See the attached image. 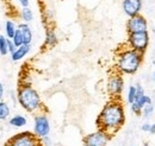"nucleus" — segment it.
I'll return each instance as SVG.
<instances>
[{
  "label": "nucleus",
  "instance_id": "f257e3e1",
  "mask_svg": "<svg viewBox=\"0 0 155 146\" xmlns=\"http://www.w3.org/2000/svg\"><path fill=\"white\" fill-rule=\"evenodd\" d=\"M99 129H103L111 137L125 124V110L120 99H111L107 101L96 119Z\"/></svg>",
  "mask_w": 155,
  "mask_h": 146
},
{
  "label": "nucleus",
  "instance_id": "f03ea898",
  "mask_svg": "<svg viewBox=\"0 0 155 146\" xmlns=\"http://www.w3.org/2000/svg\"><path fill=\"white\" fill-rule=\"evenodd\" d=\"M17 102L25 112L30 114H37L41 112H45L42 97L36 88L32 87L29 82L20 83L17 88Z\"/></svg>",
  "mask_w": 155,
  "mask_h": 146
},
{
  "label": "nucleus",
  "instance_id": "7ed1b4c3",
  "mask_svg": "<svg viewBox=\"0 0 155 146\" xmlns=\"http://www.w3.org/2000/svg\"><path fill=\"white\" fill-rule=\"evenodd\" d=\"M143 55L127 45L117 54L115 70L122 75H135L143 62Z\"/></svg>",
  "mask_w": 155,
  "mask_h": 146
},
{
  "label": "nucleus",
  "instance_id": "20e7f679",
  "mask_svg": "<svg viewBox=\"0 0 155 146\" xmlns=\"http://www.w3.org/2000/svg\"><path fill=\"white\" fill-rule=\"evenodd\" d=\"M124 86L125 83H124V78L122 74L114 70L109 75L107 81H106V90L111 99H120L123 90H124Z\"/></svg>",
  "mask_w": 155,
  "mask_h": 146
},
{
  "label": "nucleus",
  "instance_id": "39448f33",
  "mask_svg": "<svg viewBox=\"0 0 155 146\" xmlns=\"http://www.w3.org/2000/svg\"><path fill=\"white\" fill-rule=\"evenodd\" d=\"M149 42H150V37H149L148 31L128 33L127 45L141 54H144L147 51V49L149 46Z\"/></svg>",
  "mask_w": 155,
  "mask_h": 146
},
{
  "label": "nucleus",
  "instance_id": "423d86ee",
  "mask_svg": "<svg viewBox=\"0 0 155 146\" xmlns=\"http://www.w3.org/2000/svg\"><path fill=\"white\" fill-rule=\"evenodd\" d=\"M51 131V124L49 120V116L45 112H41L34 115V126L32 132L38 137L39 139L48 137Z\"/></svg>",
  "mask_w": 155,
  "mask_h": 146
},
{
  "label": "nucleus",
  "instance_id": "0eeeda50",
  "mask_svg": "<svg viewBox=\"0 0 155 146\" xmlns=\"http://www.w3.org/2000/svg\"><path fill=\"white\" fill-rule=\"evenodd\" d=\"M8 143H11L12 146H43L41 139L30 131H21L19 133H16L8 139Z\"/></svg>",
  "mask_w": 155,
  "mask_h": 146
},
{
  "label": "nucleus",
  "instance_id": "6e6552de",
  "mask_svg": "<svg viewBox=\"0 0 155 146\" xmlns=\"http://www.w3.org/2000/svg\"><path fill=\"white\" fill-rule=\"evenodd\" d=\"M110 139H111L110 134L98 128L97 131L85 135L82 139V143H84V146H107Z\"/></svg>",
  "mask_w": 155,
  "mask_h": 146
},
{
  "label": "nucleus",
  "instance_id": "1a4fd4ad",
  "mask_svg": "<svg viewBox=\"0 0 155 146\" xmlns=\"http://www.w3.org/2000/svg\"><path fill=\"white\" fill-rule=\"evenodd\" d=\"M127 31L128 33L134 32H143L148 31V21L142 14H137L134 17H130L127 21Z\"/></svg>",
  "mask_w": 155,
  "mask_h": 146
},
{
  "label": "nucleus",
  "instance_id": "9d476101",
  "mask_svg": "<svg viewBox=\"0 0 155 146\" xmlns=\"http://www.w3.org/2000/svg\"><path fill=\"white\" fill-rule=\"evenodd\" d=\"M143 0H122V10L127 17L141 14Z\"/></svg>",
  "mask_w": 155,
  "mask_h": 146
},
{
  "label": "nucleus",
  "instance_id": "9b49d317",
  "mask_svg": "<svg viewBox=\"0 0 155 146\" xmlns=\"http://www.w3.org/2000/svg\"><path fill=\"white\" fill-rule=\"evenodd\" d=\"M17 32H18L19 36L21 37L24 44L31 45L32 39H34V32H32V29L30 27V25H29L28 23H20V24H18V26H17Z\"/></svg>",
  "mask_w": 155,
  "mask_h": 146
},
{
  "label": "nucleus",
  "instance_id": "f8f14e48",
  "mask_svg": "<svg viewBox=\"0 0 155 146\" xmlns=\"http://www.w3.org/2000/svg\"><path fill=\"white\" fill-rule=\"evenodd\" d=\"M58 37L54 27L47 26L45 29V38H44V48L47 49H53L58 45Z\"/></svg>",
  "mask_w": 155,
  "mask_h": 146
},
{
  "label": "nucleus",
  "instance_id": "ddd939ff",
  "mask_svg": "<svg viewBox=\"0 0 155 146\" xmlns=\"http://www.w3.org/2000/svg\"><path fill=\"white\" fill-rule=\"evenodd\" d=\"M31 51V45H28V44H23L20 46H17L15 49V51L12 54H10L11 57V61L12 62H19L21 59H24L26 56L30 54Z\"/></svg>",
  "mask_w": 155,
  "mask_h": 146
},
{
  "label": "nucleus",
  "instance_id": "4468645a",
  "mask_svg": "<svg viewBox=\"0 0 155 146\" xmlns=\"http://www.w3.org/2000/svg\"><path fill=\"white\" fill-rule=\"evenodd\" d=\"M7 121H8V125L13 128H23L25 126H28V118L24 114L11 115Z\"/></svg>",
  "mask_w": 155,
  "mask_h": 146
},
{
  "label": "nucleus",
  "instance_id": "2eb2a0df",
  "mask_svg": "<svg viewBox=\"0 0 155 146\" xmlns=\"http://www.w3.org/2000/svg\"><path fill=\"white\" fill-rule=\"evenodd\" d=\"M17 24L15 23V20L12 19H8L5 21V25H4V32H5V36L7 37L8 39H12L16 31H17Z\"/></svg>",
  "mask_w": 155,
  "mask_h": 146
},
{
  "label": "nucleus",
  "instance_id": "dca6fc26",
  "mask_svg": "<svg viewBox=\"0 0 155 146\" xmlns=\"http://www.w3.org/2000/svg\"><path fill=\"white\" fill-rule=\"evenodd\" d=\"M34 11L29 7H21V10L19 11V18L21 19V23H31L34 20Z\"/></svg>",
  "mask_w": 155,
  "mask_h": 146
},
{
  "label": "nucleus",
  "instance_id": "f3484780",
  "mask_svg": "<svg viewBox=\"0 0 155 146\" xmlns=\"http://www.w3.org/2000/svg\"><path fill=\"white\" fill-rule=\"evenodd\" d=\"M10 116H11V107H10V105L6 101L1 100L0 101V121H6V120L10 119Z\"/></svg>",
  "mask_w": 155,
  "mask_h": 146
},
{
  "label": "nucleus",
  "instance_id": "a211bd4d",
  "mask_svg": "<svg viewBox=\"0 0 155 146\" xmlns=\"http://www.w3.org/2000/svg\"><path fill=\"white\" fill-rule=\"evenodd\" d=\"M8 38L5 35H0V55L7 56L10 55L8 52Z\"/></svg>",
  "mask_w": 155,
  "mask_h": 146
},
{
  "label": "nucleus",
  "instance_id": "6ab92c4d",
  "mask_svg": "<svg viewBox=\"0 0 155 146\" xmlns=\"http://www.w3.org/2000/svg\"><path fill=\"white\" fill-rule=\"evenodd\" d=\"M135 97H136V86L131 84L128 87V91H127V101L129 105L134 103L135 102Z\"/></svg>",
  "mask_w": 155,
  "mask_h": 146
},
{
  "label": "nucleus",
  "instance_id": "aec40b11",
  "mask_svg": "<svg viewBox=\"0 0 155 146\" xmlns=\"http://www.w3.org/2000/svg\"><path fill=\"white\" fill-rule=\"evenodd\" d=\"M154 112H155V108L153 103L146 105V106L142 108V115H143L144 118H150V116L154 114Z\"/></svg>",
  "mask_w": 155,
  "mask_h": 146
},
{
  "label": "nucleus",
  "instance_id": "412c9836",
  "mask_svg": "<svg viewBox=\"0 0 155 146\" xmlns=\"http://www.w3.org/2000/svg\"><path fill=\"white\" fill-rule=\"evenodd\" d=\"M130 110H131V112H133V114H135V115H137V116L142 115V107H141L140 105H137L136 102H134V103L130 105Z\"/></svg>",
  "mask_w": 155,
  "mask_h": 146
},
{
  "label": "nucleus",
  "instance_id": "4be33fe9",
  "mask_svg": "<svg viewBox=\"0 0 155 146\" xmlns=\"http://www.w3.org/2000/svg\"><path fill=\"white\" fill-rule=\"evenodd\" d=\"M41 143H42V145L43 146H51L53 145V141H51V139H50V137H49V135H48V137L42 138V139H41Z\"/></svg>",
  "mask_w": 155,
  "mask_h": 146
},
{
  "label": "nucleus",
  "instance_id": "5701e85b",
  "mask_svg": "<svg viewBox=\"0 0 155 146\" xmlns=\"http://www.w3.org/2000/svg\"><path fill=\"white\" fill-rule=\"evenodd\" d=\"M5 93H6V90H5V84L0 81V101L4 100V97H5Z\"/></svg>",
  "mask_w": 155,
  "mask_h": 146
},
{
  "label": "nucleus",
  "instance_id": "b1692460",
  "mask_svg": "<svg viewBox=\"0 0 155 146\" xmlns=\"http://www.w3.org/2000/svg\"><path fill=\"white\" fill-rule=\"evenodd\" d=\"M149 128H150V124H149V122H144V124L141 126L142 132H146V133H148V132H149Z\"/></svg>",
  "mask_w": 155,
  "mask_h": 146
},
{
  "label": "nucleus",
  "instance_id": "393cba45",
  "mask_svg": "<svg viewBox=\"0 0 155 146\" xmlns=\"http://www.w3.org/2000/svg\"><path fill=\"white\" fill-rule=\"evenodd\" d=\"M15 49H16V45H15V44H13V42L10 39V40H8V52H10V54H12V52L15 51Z\"/></svg>",
  "mask_w": 155,
  "mask_h": 146
},
{
  "label": "nucleus",
  "instance_id": "a878e982",
  "mask_svg": "<svg viewBox=\"0 0 155 146\" xmlns=\"http://www.w3.org/2000/svg\"><path fill=\"white\" fill-rule=\"evenodd\" d=\"M18 2L21 7H29L30 5V0H18Z\"/></svg>",
  "mask_w": 155,
  "mask_h": 146
},
{
  "label": "nucleus",
  "instance_id": "bb28decb",
  "mask_svg": "<svg viewBox=\"0 0 155 146\" xmlns=\"http://www.w3.org/2000/svg\"><path fill=\"white\" fill-rule=\"evenodd\" d=\"M150 134H155V122L154 124H150V128H149V132Z\"/></svg>",
  "mask_w": 155,
  "mask_h": 146
},
{
  "label": "nucleus",
  "instance_id": "cd10ccee",
  "mask_svg": "<svg viewBox=\"0 0 155 146\" xmlns=\"http://www.w3.org/2000/svg\"><path fill=\"white\" fill-rule=\"evenodd\" d=\"M4 146H12V144H11V143H8V141H7V143H5V144H4Z\"/></svg>",
  "mask_w": 155,
  "mask_h": 146
},
{
  "label": "nucleus",
  "instance_id": "c85d7f7f",
  "mask_svg": "<svg viewBox=\"0 0 155 146\" xmlns=\"http://www.w3.org/2000/svg\"><path fill=\"white\" fill-rule=\"evenodd\" d=\"M143 146H150V145H149V144H147V143H144V144H143Z\"/></svg>",
  "mask_w": 155,
  "mask_h": 146
},
{
  "label": "nucleus",
  "instance_id": "c756f323",
  "mask_svg": "<svg viewBox=\"0 0 155 146\" xmlns=\"http://www.w3.org/2000/svg\"><path fill=\"white\" fill-rule=\"evenodd\" d=\"M153 76H154V81H155V69H154V74H153Z\"/></svg>",
  "mask_w": 155,
  "mask_h": 146
}]
</instances>
